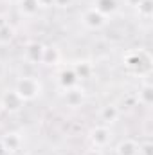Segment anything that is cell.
I'll use <instances>...</instances> for the list:
<instances>
[{
  "label": "cell",
  "mask_w": 153,
  "mask_h": 155,
  "mask_svg": "<svg viewBox=\"0 0 153 155\" xmlns=\"http://www.w3.org/2000/svg\"><path fill=\"white\" fill-rule=\"evenodd\" d=\"M58 85H60L63 90H69V88L77 87V85H79V78H77L76 71H74L72 67L63 69L61 74H60V78H58Z\"/></svg>",
  "instance_id": "ba28073f"
},
{
  "label": "cell",
  "mask_w": 153,
  "mask_h": 155,
  "mask_svg": "<svg viewBox=\"0 0 153 155\" xmlns=\"http://www.w3.org/2000/svg\"><path fill=\"white\" fill-rule=\"evenodd\" d=\"M139 18L142 20H150L151 18V0H141V4L135 7Z\"/></svg>",
  "instance_id": "9a60e30c"
},
{
  "label": "cell",
  "mask_w": 153,
  "mask_h": 155,
  "mask_svg": "<svg viewBox=\"0 0 153 155\" xmlns=\"http://www.w3.org/2000/svg\"><path fill=\"white\" fill-rule=\"evenodd\" d=\"M96 11H99L103 16H114L115 13L119 11V2L117 0H94V5H92Z\"/></svg>",
  "instance_id": "30bf717a"
},
{
  "label": "cell",
  "mask_w": 153,
  "mask_h": 155,
  "mask_svg": "<svg viewBox=\"0 0 153 155\" xmlns=\"http://www.w3.org/2000/svg\"><path fill=\"white\" fill-rule=\"evenodd\" d=\"M150 61H151V58L146 51H130L124 56V65L139 76L150 72Z\"/></svg>",
  "instance_id": "7a4b0ae2"
},
{
  "label": "cell",
  "mask_w": 153,
  "mask_h": 155,
  "mask_svg": "<svg viewBox=\"0 0 153 155\" xmlns=\"http://www.w3.org/2000/svg\"><path fill=\"white\" fill-rule=\"evenodd\" d=\"M63 92H65V103H67L69 107L77 108V107H81V105L85 103V96H86V92H85V88H81L79 85L74 87V88L63 90Z\"/></svg>",
  "instance_id": "52a82bcc"
},
{
  "label": "cell",
  "mask_w": 153,
  "mask_h": 155,
  "mask_svg": "<svg viewBox=\"0 0 153 155\" xmlns=\"http://www.w3.org/2000/svg\"><path fill=\"white\" fill-rule=\"evenodd\" d=\"M72 2H74V0H52L54 7H60V9H67V7H70Z\"/></svg>",
  "instance_id": "e0dca14e"
},
{
  "label": "cell",
  "mask_w": 153,
  "mask_h": 155,
  "mask_svg": "<svg viewBox=\"0 0 153 155\" xmlns=\"http://www.w3.org/2000/svg\"><path fill=\"white\" fill-rule=\"evenodd\" d=\"M124 4H126V5H130V7H133V9H135V7H137V5H139V4H141V0H124Z\"/></svg>",
  "instance_id": "d6986e66"
},
{
  "label": "cell",
  "mask_w": 153,
  "mask_h": 155,
  "mask_svg": "<svg viewBox=\"0 0 153 155\" xmlns=\"http://www.w3.org/2000/svg\"><path fill=\"white\" fill-rule=\"evenodd\" d=\"M0 155H13L7 148H5V146H4V144H2V141H0Z\"/></svg>",
  "instance_id": "ffe728a7"
},
{
  "label": "cell",
  "mask_w": 153,
  "mask_h": 155,
  "mask_svg": "<svg viewBox=\"0 0 153 155\" xmlns=\"http://www.w3.org/2000/svg\"><path fill=\"white\" fill-rule=\"evenodd\" d=\"M0 105H2V108H5L9 112H16V110H20V107L24 105V101L16 96L15 90H7V92H4Z\"/></svg>",
  "instance_id": "9c48e42d"
},
{
  "label": "cell",
  "mask_w": 153,
  "mask_h": 155,
  "mask_svg": "<svg viewBox=\"0 0 153 155\" xmlns=\"http://www.w3.org/2000/svg\"><path fill=\"white\" fill-rule=\"evenodd\" d=\"M43 45L41 43H29L27 47H25V58H27V61H31V63H41V60H43Z\"/></svg>",
  "instance_id": "5bb4252c"
},
{
  "label": "cell",
  "mask_w": 153,
  "mask_h": 155,
  "mask_svg": "<svg viewBox=\"0 0 153 155\" xmlns=\"http://www.w3.org/2000/svg\"><path fill=\"white\" fill-rule=\"evenodd\" d=\"M13 38H15V31L13 27H9V24L0 27V45H7Z\"/></svg>",
  "instance_id": "2e32d148"
},
{
  "label": "cell",
  "mask_w": 153,
  "mask_h": 155,
  "mask_svg": "<svg viewBox=\"0 0 153 155\" xmlns=\"http://www.w3.org/2000/svg\"><path fill=\"white\" fill-rule=\"evenodd\" d=\"M81 24L86 29H90V31H99V29H103L108 24V18L103 16L99 11H96L94 7H86L81 13Z\"/></svg>",
  "instance_id": "277c9868"
},
{
  "label": "cell",
  "mask_w": 153,
  "mask_h": 155,
  "mask_svg": "<svg viewBox=\"0 0 153 155\" xmlns=\"http://www.w3.org/2000/svg\"><path fill=\"white\" fill-rule=\"evenodd\" d=\"M112 137H114V134H112L110 126H106V124H97V126H94L88 132L90 146L92 148H97V150L108 148V144L112 143Z\"/></svg>",
  "instance_id": "3957f363"
},
{
  "label": "cell",
  "mask_w": 153,
  "mask_h": 155,
  "mask_svg": "<svg viewBox=\"0 0 153 155\" xmlns=\"http://www.w3.org/2000/svg\"><path fill=\"white\" fill-rule=\"evenodd\" d=\"M83 155H105V152H103V150H97V148H92V146H90L88 150H85V152H83Z\"/></svg>",
  "instance_id": "ac0fdd59"
},
{
  "label": "cell",
  "mask_w": 153,
  "mask_h": 155,
  "mask_svg": "<svg viewBox=\"0 0 153 155\" xmlns=\"http://www.w3.org/2000/svg\"><path fill=\"white\" fill-rule=\"evenodd\" d=\"M121 117V108L115 105V103H108L105 107H101L99 110V119H101V124H114L115 121H119Z\"/></svg>",
  "instance_id": "8992f818"
},
{
  "label": "cell",
  "mask_w": 153,
  "mask_h": 155,
  "mask_svg": "<svg viewBox=\"0 0 153 155\" xmlns=\"http://www.w3.org/2000/svg\"><path fill=\"white\" fill-rule=\"evenodd\" d=\"M139 141L132 139V137H126V139H121L114 148L115 155H139Z\"/></svg>",
  "instance_id": "5b68a950"
},
{
  "label": "cell",
  "mask_w": 153,
  "mask_h": 155,
  "mask_svg": "<svg viewBox=\"0 0 153 155\" xmlns=\"http://www.w3.org/2000/svg\"><path fill=\"white\" fill-rule=\"evenodd\" d=\"M16 96L25 103V101H34L41 94V81L36 76H22L16 79L15 88Z\"/></svg>",
  "instance_id": "6da1fadb"
},
{
  "label": "cell",
  "mask_w": 153,
  "mask_h": 155,
  "mask_svg": "<svg viewBox=\"0 0 153 155\" xmlns=\"http://www.w3.org/2000/svg\"><path fill=\"white\" fill-rule=\"evenodd\" d=\"M18 9L25 18H34L41 7H40L38 0H18Z\"/></svg>",
  "instance_id": "7c38bea8"
},
{
  "label": "cell",
  "mask_w": 153,
  "mask_h": 155,
  "mask_svg": "<svg viewBox=\"0 0 153 155\" xmlns=\"http://www.w3.org/2000/svg\"><path fill=\"white\" fill-rule=\"evenodd\" d=\"M0 141H2V144H4L11 153H16V152L20 150V146H22V137H20L16 132H7V134H4V135L0 137Z\"/></svg>",
  "instance_id": "8fae6325"
},
{
  "label": "cell",
  "mask_w": 153,
  "mask_h": 155,
  "mask_svg": "<svg viewBox=\"0 0 153 155\" xmlns=\"http://www.w3.org/2000/svg\"><path fill=\"white\" fill-rule=\"evenodd\" d=\"M135 99H137V105H142V107L150 108V105H151V85H150V81H144L139 87V90L135 94Z\"/></svg>",
  "instance_id": "4fadbf2b"
}]
</instances>
